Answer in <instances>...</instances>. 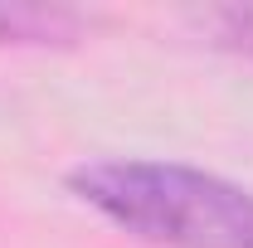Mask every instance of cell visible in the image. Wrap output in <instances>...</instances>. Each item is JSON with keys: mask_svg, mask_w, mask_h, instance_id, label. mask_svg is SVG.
Here are the masks:
<instances>
[{"mask_svg": "<svg viewBox=\"0 0 253 248\" xmlns=\"http://www.w3.org/2000/svg\"><path fill=\"white\" fill-rule=\"evenodd\" d=\"M78 205L156 248H253V190L185 161L97 156L63 175Z\"/></svg>", "mask_w": 253, "mask_h": 248, "instance_id": "cell-1", "label": "cell"}, {"mask_svg": "<svg viewBox=\"0 0 253 248\" xmlns=\"http://www.w3.org/2000/svg\"><path fill=\"white\" fill-rule=\"evenodd\" d=\"M88 34V20L68 5H34V0H0V44L15 49H73Z\"/></svg>", "mask_w": 253, "mask_h": 248, "instance_id": "cell-2", "label": "cell"}, {"mask_svg": "<svg viewBox=\"0 0 253 248\" xmlns=\"http://www.w3.org/2000/svg\"><path fill=\"white\" fill-rule=\"evenodd\" d=\"M200 30L219 54L253 68V5H210L200 15Z\"/></svg>", "mask_w": 253, "mask_h": 248, "instance_id": "cell-3", "label": "cell"}]
</instances>
